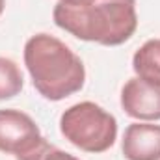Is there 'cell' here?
<instances>
[{"mask_svg":"<svg viewBox=\"0 0 160 160\" xmlns=\"http://www.w3.org/2000/svg\"><path fill=\"white\" fill-rule=\"evenodd\" d=\"M54 22L82 41L121 45L138 28L136 0H60Z\"/></svg>","mask_w":160,"mask_h":160,"instance_id":"cell-1","label":"cell"},{"mask_svg":"<svg viewBox=\"0 0 160 160\" xmlns=\"http://www.w3.org/2000/svg\"><path fill=\"white\" fill-rule=\"evenodd\" d=\"M24 63L34 88L48 101H62L82 89L86 69L78 56L58 38L32 36L24 45Z\"/></svg>","mask_w":160,"mask_h":160,"instance_id":"cell-2","label":"cell"},{"mask_svg":"<svg viewBox=\"0 0 160 160\" xmlns=\"http://www.w3.org/2000/svg\"><path fill=\"white\" fill-rule=\"evenodd\" d=\"M60 130L75 147L86 153H104L118 138V121L95 102L69 106L60 118Z\"/></svg>","mask_w":160,"mask_h":160,"instance_id":"cell-3","label":"cell"},{"mask_svg":"<svg viewBox=\"0 0 160 160\" xmlns=\"http://www.w3.org/2000/svg\"><path fill=\"white\" fill-rule=\"evenodd\" d=\"M43 142L39 127L28 114L4 108L0 110V151L24 160Z\"/></svg>","mask_w":160,"mask_h":160,"instance_id":"cell-4","label":"cell"},{"mask_svg":"<svg viewBox=\"0 0 160 160\" xmlns=\"http://www.w3.org/2000/svg\"><path fill=\"white\" fill-rule=\"evenodd\" d=\"M121 106L134 119H160V84L140 77L127 80L121 89Z\"/></svg>","mask_w":160,"mask_h":160,"instance_id":"cell-5","label":"cell"},{"mask_svg":"<svg viewBox=\"0 0 160 160\" xmlns=\"http://www.w3.org/2000/svg\"><path fill=\"white\" fill-rule=\"evenodd\" d=\"M121 149L127 160H160V125H128L123 134Z\"/></svg>","mask_w":160,"mask_h":160,"instance_id":"cell-6","label":"cell"},{"mask_svg":"<svg viewBox=\"0 0 160 160\" xmlns=\"http://www.w3.org/2000/svg\"><path fill=\"white\" fill-rule=\"evenodd\" d=\"M22 84L24 80L17 63L9 58L0 56V101L19 95L22 89Z\"/></svg>","mask_w":160,"mask_h":160,"instance_id":"cell-7","label":"cell"},{"mask_svg":"<svg viewBox=\"0 0 160 160\" xmlns=\"http://www.w3.org/2000/svg\"><path fill=\"white\" fill-rule=\"evenodd\" d=\"M39 160H80V158L65 153V151H62V149H58V147H54V145H48L45 149V153L41 155Z\"/></svg>","mask_w":160,"mask_h":160,"instance_id":"cell-8","label":"cell"},{"mask_svg":"<svg viewBox=\"0 0 160 160\" xmlns=\"http://www.w3.org/2000/svg\"><path fill=\"white\" fill-rule=\"evenodd\" d=\"M4 8H6V0H0V15H2V11H4Z\"/></svg>","mask_w":160,"mask_h":160,"instance_id":"cell-9","label":"cell"}]
</instances>
